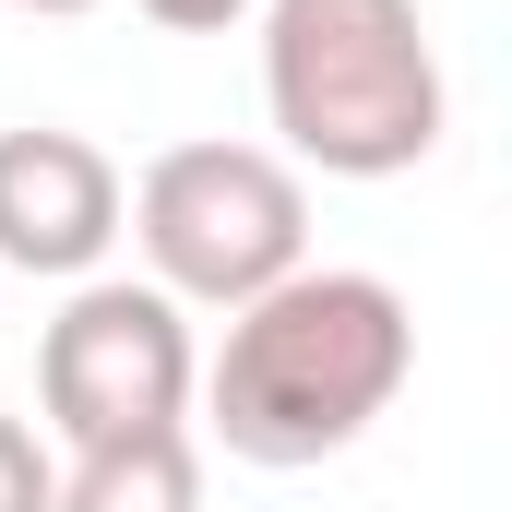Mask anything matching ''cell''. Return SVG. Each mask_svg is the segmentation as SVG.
Masks as SVG:
<instances>
[{"label":"cell","mask_w":512,"mask_h":512,"mask_svg":"<svg viewBox=\"0 0 512 512\" xmlns=\"http://www.w3.org/2000/svg\"><path fill=\"white\" fill-rule=\"evenodd\" d=\"M417 370V310L393 274L358 262H298L286 286H262L251 310H227V346L203 358V429L239 465H322L346 441H370L393 393Z\"/></svg>","instance_id":"obj_1"},{"label":"cell","mask_w":512,"mask_h":512,"mask_svg":"<svg viewBox=\"0 0 512 512\" xmlns=\"http://www.w3.org/2000/svg\"><path fill=\"white\" fill-rule=\"evenodd\" d=\"M262 108L286 167L405 179L441 155L453 84L417 0H262Z\"/></svg>","instance_id":"obj_2"},{"label":"cell","mask_w":512,"mask_h":512,"mask_svg":"<svg viewBox=\"0 0 512 512\" xmlns=\"http://www.w3.org/2000/svg\"><path fill=\"white\" fill-rule=\"evenodd\" d=\"M120 239H143V286L179 310H251L310 262V179L274 143H167L131 179Z\"/></svg>","instance_id":"obj_3"},{"label":"cell","mask_w":512,"mask_h":512,"mask_svg":"<svg viewBox=\"0 0 512 512\" xmlns=\"http://www.w3.org/2000/svg\"><path fill=\"white\" fill-rule=\"evenodd\" d=\"M191 382H203L191 310L143 274H84L36 346V405L72 453L131 441V429H191Z\"/></svg>","instance_id":"obj_4"},{"label":"cell","mask_w":512,"mask_h":512,"mask_svg":"<svg viewBox=\"0 0 512 512\" xmlns=\"http://www.w3.org/2000/svg\"><path fill=\"white\" fill-rule=\"evenodd\" d=\"M120 203L131 179L108 167V143L84 131H0V262L12 274H48V286H84L96 262L120 251Z\"/></svg>","instance_id":"obj_5"},{"label":"cell","mask_w":512,"mask_h":512,"mask_svg":"<svg viewBox=\"0 0 512 512\" xmlns=\"http://www.w3.org/2000/svg\"><path fill=\"white\" fill-rule=\"evenodd\" d=\"M48 512H203V441L191 429H131L60 465Z\"/></svg>","instance_id":"obj_6"},{"label":"cell","mask_w":512,"mask_h":512,"mask_svg":"<svg viewBox=\"0 0 512 512\" xmlns=\"http://www.w3.org/2000/svg\"><path fill=\"white\" fill-rule=\"evenodd\" d=\"M48 489H60L48 441H36L24 417H0V512H48Z\"/></svg>","instance_id":"obj_7"},{"label":"cell","mask_w":512,"mask_h":512,"mask_svg":"<svg viewBox=\"0 0 512 512\" xmlns=\"http://www.w3.org/2000/svg\"><path fill=\"white\" fill-rule=\"evenodd\" d=\"M143 24H167V36H227V24H251L262 0H131Z\"/></svg>","instance_id":"obj_8"},{"label":"cell","mask_w":512,"mask_h":512,"mask_svg":"<svg viewBox=\"0 0 512 512\" xmlns=\"http://www.w3.org/2000/svg\"><path fill=\"white\" fill-rule=\"evenodd\" d=\"M12 12H96V0H12Z\"/></svg>","instance_id":"obj_9"}]
</instances>
